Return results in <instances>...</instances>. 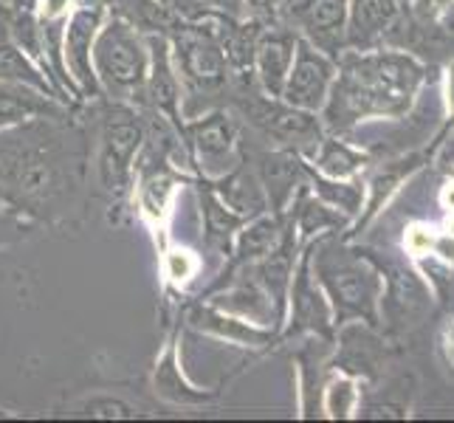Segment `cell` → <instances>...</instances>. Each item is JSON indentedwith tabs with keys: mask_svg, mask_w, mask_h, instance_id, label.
<instances>
[{
	"mask_svg": "<svg viewBox=\"0 0 454 423\" xmlns=\"http://www.w3.org/2000/svg\"><path fill=\"white\" fill-rule=\"evenodd\" d=\"M305 184L313 195L322 198L327 207H333L341 215H348L350 221H356L358 212H362V207H364V184L358 178H353V181L325 178L305 161Z\"/></svg>",
	"mask_w": 454,
	"mask_h": 423,
	"instance_id": "27",
	"label": "cell"
},
{
	"mask_svg": "<svg viewBox=\"0 0 454 423\" xmlns=\"http://www.w3.org/2000/svg\"><path fill=\"white\" fill-rule=\"evenodd\" d=\"M147 45H150V68H147L142 93H138V99H136V107L164 116L169 124H176V130L184 136V124H186L184 85L176 71V62H172L169 40L164 35H147Z\"/></svg>",
	"mask_w": 454,
	"mask_h": 423,
	"instance_id": "14",
	"label": "cell"
},
{
	"mask_svg": "<svg viewBox=\"0 0 454 423\" xmlns=\"http://www.w3.org/2000/svg\"><path fill=\"white\" fill-rule=\"evenodd\" d=\"M181 319H184V327H190V331H198L217 341H226L231 348H240V350H269L271 344L279 341V333L271 331V327L234 317V313L212 305L209 300H203V296L184 302Z\"/></svg>",
	"mask_w": 454,
	"mask_h": 423,
	"instance_id": "11",
	"label": "cell"
},
{
	"mask_svg": "<svg viewBox=\"0 0 454 423\" xmlns=\"http://www.w3.org/2000/svg\"><path fill=\"white\" fill-rule=\"evenodd\" d=\"M310 271L331 302L336 327L350 322L379 325L384 279L362 248H350L344 238L327 234L310 243Z\"/></svg>",
	"mask_w": 454,
	"mask_h": 423,
	"instance_id": "4",
	"label": "cell"
},
{
	"mask_svg": "<svg viewBox=\"0 0 454 423\" xmlns=\"http://www.w3.org/2000/svg\"><path fill=\"white\" fill-rule=\"evenodd\" d=\"M296 362V379H300V415L313 418L319 412V398H322V381H319V367L322 358L313 350V344L308 341L305 348L294 356Z\"/></svg>",
	"mask_w": 454,
	"mask_h": 423,
	"instance_id": "29",
	"label": "cell"
},
{
	"mask_svg": "<svg viewBox=\"0 0 454 423\" xmlns=\"http://www.w3.org/2000/svg\"><path fill=\"white\" fill-rule=\"evenodd\" d=\"M296 40H300V35H296L291 26H286L283 20H274L260 31L252 74H254L260 90L269 93V97H283L288 71L294 66Z\"/></svg>",
	"mask_w": 454,
	"mask_h": 423,
	"instance_id": "17",
	"label": "cell"
},
{
	"mask_svg": "<svg viewBox=\"0 0 454 423\" xmlns=\"http://www.w3.org/2000/svg\"><path fill=\"white\" fill-rule=\"evenodd\" d=\"M308 164L325 178H336V181H353L358 178L370 164V155L364 150L353 147L350 141H344L336 133H325L322 145L317 153L310 155Z\"/></svg>",
	"mask_w": 454,
	"mask_h": 423,
	"instance_id": "25",
	"label": "cell"
},
{
	"mask_svg": "<svg viewBox=\"0 0 454 423\" xmlns=\"http://www.w3.org/2000/svg\"><path fill=\"white\" fill-rule=\"evenodd\" d=\"M398 20V0H350L348 6V49H375Z\"/></svg>",
	"mask_w": 454,
	"mask_h": 423,
	"instance_id": "22",
	"label": "cell"
},
{
	"mask_svg": "<svg viewBox=\"0 0 454 423\" xmlns=\"http://www.w3.org/2000/svg\"><path fill=\"white\" fill-rule=\"evenodd\" d=\"M279 6H283V0H243L246 18L260 20V23L279 20Z\"/></svg>",
	"mask_w": 454,
	"mask_h": 423,
	"instance_id": "31",
	"label": "cell"
},
{
	"mask_svg": "<svg viewBox=\"0 0 454 423\" xmlns=\"http://www.w3.org/2000/svg\"><path fill=\"white\" fill-rule=\"evenodd\" d=\"M286 217H288V226H291L296 246H300V248H305L310 243L327 238V234H336V231L350 226V217L341 215L333 207H327L322 198H317L308 190V184L302 186L300 192H296Z\"/></svg>",
	"mask_w": 454,
	"mask_h": 423,
	"instance_id": "19",
	"label": "cell"
},
{
	"mask_svg": "<svg viewBox=\"0 0 454 423\" xmlns=\"http://www.w3.org/2000/svg\"><path fill=\"white\" fill-rule=\"evenodd\" d=\"M446 97H449V121H446V133L454 128V62L446 71Z\"/></svg>",
	"mask_w": 454,
	"mask_h": 423,
	"instance_id": "33",
	"label": "cell"
},
{
	"mask_svg": "<svg viewBox=\"0 0 454 423\" xmlns=\"http://www.w3.org/2000/svg\"><path fill=\"white\" fill-rule=\"evenodd\" d=\"M82 105H68L51 93L28 88L20 82H0V130L18 128L23 121L43 116H68L80 111Z\"/></svg>",
	"mask_w": 454,
	"mask_h": 423,
	"instance_id": "20",
	"label": "cell"
},
{
	"mask_svg": "<svg viewBox=\"0 0 454 423\" xmlns=\"http://www.w3.org/2000/svg\"><path fill=\"white\" fill-rule=\"evenodd\" d=\"M336 62V82L319 114L325 130L336 136H348L364 121L406 116L424 82V66L401 51L344 49Z\"/></svg>",
	"mask_w": 454,
	"mask_h": 423,
	"instance_id": "2",
	"label": "cell"
},
{
	"mask_svg": "<svg viewBox=\"0 0 454 423\" xmlns=\"http://www.w3.org/2000/svg\"><path fill=\"white\" fill-rule=\"evenodd\" d=\"M195 200H198V217H200V243L203 255H209L217 265V271L223 269V262L231 255L234 234L240 231L246 223V217H240L234 209H229L223 198L215 192V186L209 181H192Z\"/></svg>",
	"mask_w": 454,
	"mask_h": 423,
	"instance_id": "16",
	"label": "cell"
},
{
	"mask_svg": "<svg viewBox=\"0 0 454 423\" xmlns=\"http://www.w3.org/2000/svg\"><path fill=\"white\" fill-rule=\"evenodd\" d=\"M184 145L195 178L221 181L246 155L243 124L229 107H212L184 124Z\"/></svg>",
	"mask_w": 454,
	"mask_h": 423,
	"instance_id": "7",
	"label": "cell"
},
{
	"mask_svg": "<svg viewBox=\"0 0 454 423\" xmlns=\"http://www.w3.org/2000/svg\"><path fill=\"white\" fill-rule=\"evenodd\" d=\"M348 6L350 0H283L279 20L319 51L339 59L348 49Z\"/></svg>",
	"mask_w": 454,
	"mask_h": 423,
	"instance_id": "10",
	"label": "cell"
},
{
	"mask_svg": "<svg viewBox=\"0 0 454 423\" xmlns=\"http://www.w3.org/2000/svg\"><path fill=\"white\" fill-rule=\"evenodd\" d=\"M362 410V389L358 379L348 370H333L331 379L322 384L319 412L333 420H348Z\"/></svg>",
	"mask_w": 454,
	"mask_h": 423,
	"instance_id": "28",
	"label": "cell"
},
{
	"mask_svg": "<svg viewBox=\"0 0 454 423\" xmlns=\"http://www.w3.org/2000/svg\"><path fill=\"white\" fill-rule=\"evenodd\" d=\"M181 331H184V319L181 313L169 322V331L164 336V348L155 358V367L150 375L153 393L161 403L167 406H178V410H200V406H212L217 398H221L223 387L229 381H223L221 387H198L195 381H190V375L184 372L181 364Z\"/></svg>",
	"mask_w": 454,
	"mask_h": 423,
	"instance_id": "9",
	"label": "cell"
},
{
	"mask_svg": "<svg viewBox=\"0 0 454 423\" xmlns=\"http://www.w3.org/2000/svg\"><path fill=\"white\" fill-rule=\"evenodd\" d=\"M62 415L74 418H99V420H133L150 418V410L142 403L121 398L119 393H82L62 406Z\"/></svg>",
	"mask_w": 454,
	"mask_h": 423,
	"instance_id": "26",
	"label": "cell"
},
{
	"mask_svg": "<svg viewBox=\"0 0 454 423\" xmlns=\"http://www.w3.org/2000/svg\"><path fill=\"white\" fill-rule=\"evenodd\" d=\"M420 161H424V155H406V159L387 161L384 167H379V169L372 172L367 186H364V207H362V212H358V217H356L353 231L344 234V240H350V238H356V234H362L375 221V215H379L387 207L389 198H393L401 190V184L420 167Z\"/></svg>",
	"mask_w": 454,
	"mask_h": 423,
	"instance_id": "21",
	"label": "cell"
},
{
	"mask_svg": "<svg viewBox=\"0 0 454 423\" xmlns=\"http://www.w3.org/2000/svg\"><path fill=\"white\" fill-rule=\"evenodd\" d=\"M0 82H20V85L37 88L43 93H51V97L68 102V97L54 82V76L45 71L35 57H28L20 45L6 35L4 26H0Z\"/></svg>",
	"mask_w": 454,
	"mask_h": 423,
	"instance_id": "24",
	"label": "cell"
},
{
	"mask_svg": "<svg viewBox=\"0 0 454 423\" xmlns=\"http://www.w3.org/2000/svg\"><path fill=\"white\" fill-rule=\"evenodd\" d=\"M215 186V192L223 198V203L229 209H234L240 217H254L269 212V198H265V190L257 178L254 164L248 161V155H243V161L234 167L229 176H223L221 181H209Z\"/></svg>",
	"mask_w": 454,
	"mask_h": 423,
	"instance_id": "23",
	"label": "cell"
},
{
	"mask_svg": "<svg viewBox=\"0 0 454 423\" xmlns=\"http://www.w3.org/2000/svg\"><path fill=\"white\" fill-rule=\"evenodd\" d=\"M243 145H246L248 161L257 169L265 198H269V212L286 215L296 192L305 186V159H300V155L291 150L257 145V141H248L246 136H243Z\"/></svg>",
	"mask_w": 454,
	"mask_h": 423,
	"instance_id": "15",
	"label": "cell"
},
{
	"mask_svg": "<svg viewBox=\"0 0 454 423\" xmlns=\"http://www.w3.org/2000/svg\"><path fill=\"white\" fill-rule=\"evenodd\" d=\"M6 418H18L12 410H6V406H0V420H6Z\"/></svg>",
	"mask_w": 454,
	"mask_h": 423,
	"instance_id": "35",
	"label": "cell"
},
{
	"mask_svg": "<svg viewBox=\"0 0 454 423\" xmlns=\"http://www.w3.org/2000/svg\"><path fill=\"white\" fill-rule=\"evenodd\" d=\"M90 130V186L105 200L107 223L124 226L133 221V184L136 161L145 147L147 119L142 107L119 99L85 102Z\"/></svg>",
	"mask_w": 454,
	"mask_h": 423,
	"instance_id": "3",
	"label": "cell"
},
{
	"mask_svg": "<svg viewBox=\"0 0 454 423\" xmlns=\"http://www.w3.org/2000/svg\"><path fill=\"white\" fill-rule=\"evenodd\" d=\"M424 4H429V6H424L420 12H427V14H434L437 9H446V4L449 0H424Z\"/></svg>",
	"mask_w": 454,
	"mask_h": 423,
	"instance_id": "34",
	"label": "cell"
},
{
	"mask_svg": "<svg viewBox=\"0 0 454 423\" xmlns=\"http://www.w3.org/2000/svg\"><path fill=\"white\" fill-rule=\"evenodd\" d=\"M333 331H336L333 310L325 291L319 288V282L313 279L310 246H305L300 248V257H296V265H294V277L288 288V313H286L283 331H279V341H288L302 333L331 341Z\"/></svg>",
	"mask_w": 454,
	"mask_h": 423,
	"instance_id": "8",
	"label": "cell"
},
{
	"mask_svg": "<svg viewBox=\"0 0 454 423\" xmlns=\"http://www.w3.org/2000/svg\"><path fill=\"white\" fill-rule=\"evenodd\" d=\"M207 4L217 12H223L229 14V18H246V12H243V0H207Z\"/></svg>",
	"mask_w": 454,
	"mask_h": 423,
	"instance_id": "32",
	"label": "cell"
},
{
	"mask_svg": "<svg viewBox=\"0 0 454 423\" xmlns=\"http://www.w3.org/2000/svg\"><path fill=\"white\" fill-rule=\"evenodd\" d=\"M288 238V217L277 215V212H262L248 217V221L240 226V231L234 234L231 243V255L223 262L221 271L238 269V265H252L260 262L269 255H274L283 240Z\"/></svg>",
	"mask_w": 454,
	"mask_h": 423,
	"instance_id": "18",
	"label": "cell"
},
{
	"mask_svg": "<svg viewBox=\"0 0 454 423\" xmlns=\"http://www.w3.org/2000/svg\"><path fill=\"white\" fill-rule=\"evenodd\" d=\"M43 231L45 229L37 221H31L28 215L9 207L6 200H0V252H9V248H18L28 240H35Z\"/></svg>",
	"mask_w": 454,
	"mask_h": 423,
	"instance_id": "30",
	"label": "cell"
},
{
	"mask_svg": "<svg viewBox=\"0 0 454 423\" xmlns=\"http://www.w3.org/2000/svg\"><path fill=\"white\" fill-rule=\"evenodd\" d=\"M90 130L85 105L0 130V200L45 231H74L90 209Z\"/></svg>",
	"mask_w": 454,
	"mask_h": 423,
	"instance_id": "1",
	"label": "cell"
},
{
	"mask_svg": "<svg viewBox=\"0 0 454 423\" xmlns=\"http://www.w3.org/2000/svg\"><path fill=\"white\" fill-rule=\"evenodd\" d=\"M150 68L147 35L119 14L107 12L93 40V74L102 97L136 105Z\"/></svg>",
	"mask_w": 454,
	"mask_h": 423,
	"instance_id": "6",
	"label": "cell"
},
{
	"mask_svg": "<svg viewBox=\"0 0 454 423\" xmlns=\"http://www.w3.org/2000/svg\"><path fill=\"white\" fill-rule=\"evenodd\" d=\"M107 18L105 6H80L76 4L62 35V59H66V74L80 90L85 102L99 99L102 90L93 74V40L99 35V26Z\"/></svg>",
	"mask_w": 454,
	"mask_h": 423,
	"instance_id": "12",
	"label": "cell"
},
{
	"mask_svg": "<svg viewBox=\"0 0 454 423\" xmlns=\"http://www.w3.org/2000/svg\"><path fill=\"white\" fill-rule=\"evenodd\" d=\"M336 74H339V62L300 37L296 40L294 66L288 71V80L279 99L300 107V111L322 114L327 97H331V88L336 82Z\"/></svg>",
	"mask_w": 454,
	"mask_h": 423,
	"instance_id": "13",
	"label": "cell"
},
{
	"mask_svg": "<svg viewBox=\"0 0 454 423\" xmlns=\"http://www.w3.org/2000/svg\"><path fill=\"white\" fill-rule=\"evenodd\" d=\"M167 40L184 85V119H195L212 107H226L234 74L212 31L207 26L184 23Z\"/></svg>",
	"mask_w": 454,
	"mask_h": 423,
	"instance_id": "5",
	"label": "cell"
}]
</instances>
